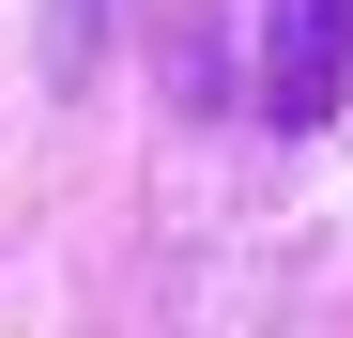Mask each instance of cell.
<instances>
[{
    "instance_id": "obj_1",
    "label": "cell",
    "mask_w": 353,
    "mask_h": 338,
    "mask_svg": "<svg viewBox=\"0 0 353 338\" xmlns=\"http://www.w3.org/2000/svg\"><path fill=\"white\" fill-rule=\"evenodd\" d=\"M338 77H353V0H261V123H338Z\"/></svg>"
},
{
    "instance_id": "obj_2",
    "label": "cell",
    "mask_w": 353,
    "mask_h": 338,
    "mask_svg": "<svg viewBox=\"0 0 353 338\" xmlns=\"http://www.w3.org/2000/svg\"><path fill=\"white\" fill-rule=\"evenodd\" d=\"M92 46H108V0H46V62L92 77Z\"/></svg>"
}]
</instances>
